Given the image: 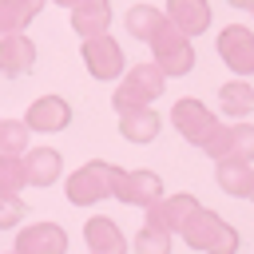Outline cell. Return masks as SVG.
<instances>
[{
    "mask_svg": "<svg viewBox=\"0 0 254 254\" xmlns=\"http://www.w3.org/2000/svg\"><path fill=\"white\" fill-rule=\"evenodd\" d=\"M20 167H24V187H52L64 171V159L56 147H28L20 155Z\"/></svg>",
    "mask_w": 254,
    "mask_h": 254,
    "instance_id": "obj_14",
    "label": "cell"
},
{
    "mask_svg": "<svg viewBox=\"0 0 254 254\" xmlns=\"http://www.w3.org/2000/svg\"><path fill=\"white\" fill-rule=\"evenodd\" d=\"M250 175H254V167L242 163V159H214V183H218V190L230 194V198H246Z\"/></svg>",
    "mask_w": 254,
    "mask_h": 254,
    "instance_id": "obj_19",
    "label": "cell"
},
{
    "mask_svg": "<svg viewBox=\"0 0 254 254\" xmlns=\"http://www.w3.org/2000/svg\"><path fill=\"white\" fill-rule=\"evenodd\" d=\"M8 32H24V20L12 0H0V36H8Z\"/></svg>",
    "mask_w": 254,
    "mask_h": 254,
    "instance_id": "obj_26",
    "label": "cell"
},
{
    "mask_svg": "<svg viewBox=\"0 0 254 254\" xmlns=\"http://www.w3.org/2000/svg\"><path fill=\"white\" fill-rule=\"evenodd\" d=\"M24 123H28V131H44V135L64 131V127L71 123V103H67L64 95H40V99L28 103Z\"/></svg>",
    "mask_w": 254,
    "mask_h": 254,
    "instance_id": "obj_11",
    "label": "cell"
},
{
    "mask_svg": "<svg viewBox=\"0 0 254 254\" xmlns=\"http://www.w3.org/2000/svg\"><path fill=\"white\" fill-rule=\"evenodd\" d=\"M250 12H254V4H250Z\"/></svg>",
    "mask_w": 254,
    "mask_h": 254,
    "instance_id": "obj_31",
    "label": "cell"
},
{
    "mask_svg": "<svg viewBox=\"0 0 254 254\" xmlns=\"http://www.w3.org/2000/svg\"><path fill=\"white\" fill-rule=\"evenodd\" d=\"M24 198L20 194H8V198H0V230H12L16 222H24Z\"/></svg>",
    "mask_w": 254,
    "mask_h": 254,
    "instance_id": "obj_25",
    "label": "cell"
},
{
    "mask_svg": "<svg viewBox=\"0 0 254 254\" xmlns=\"http://www.w3.org/2000/svg\"><path fill=\"white\" fill-rule=\"evenodd\" d=\"M28 139H32V131L24 119H0V151L4 155H24Z\"/></svg>",
    "mask_w": 254,
    "mask_h": 254,
    "instance_id": "obj_23",
    "label": "cell"
},
{
    "mask_svg": "<svg viewBox=\"0 0 254 254\" xmlns=\"http://www.w3.org/2000/svg\"><path fill=\"white\" fill-rule=\"evenodd\" d=\"M163 20H167V16H163V12L155 8V4H131V8H127V16H123L127 32H131L135 40H143V44L151 40V32H155V28L163 24Z\"/></svg>",
    "mask_w": 254,
    "mask_h": 254,
    "instance_id": "obj_22",
    "label": "cell"
},
{
    "mask_svg": "<svg viewBox=\"0 0 254 254\" xmlns=\"http://www.w3.org/2000/svg\"><path fill=\"white\" fill-rule=\"evenodd\" d=\"M79 56H83V67L95 75V79H119L127 71V60H123V48L115 36L99 32V36H87L79 44Z\"/></svg>",
    "mask_w": 254,
    "mask_h": 254,
    "instance_id": "obj_6",
    "label": "cell"
},
{
    "mask_svg": "<svg viewBox=\"0 0 254 254\" xmlns=\"http://www.w3.org/2000/svg\"><path fill=\"white\" fill-rule=\"evenodd\" d=\"M115 175H119V167H111V163H103V159H91V163H83V167H75V171L67 175L64 194H67V202H75V206H95V202L111 198Z\"/></svg>",
    "mask_w": 254,
    "mask_h": 254,
    "instance_id": "obj_4",
    "label": "cell"
},
{
    "mask_svg": "<svg viewBox=\"0 0 254 254\" xmlns=\"http://www.w3.org/2000/svg\"><path fill=\"white\" fill-rule=\"evenodd\" d=\"M159 131H163V119H159V111L155 107H135V111H119V135L127 139V143H155L159 139Z\"/></svg>",
    "mask_w": 254,
    "mask_h": 254,
    "instance_id": "obj_17",
    "label": "cell"
},
{
    "mask_svg": "<svg viewBox=\"0 0 254 254\" xmlns=\"http://www.w3.org/2000/svg\"><path fill=\"white\" fill-rule=\"evenodd\" d=\"M210 159H242L250 163L254 159V127L250 123H230V127H218L214 139L202 147Z\"/></svg>",
    "mask_w": 254,
    "mask_h": 254,
    "instance_id": "obj_10",
    "label": "cell"
},
{
    "mask_svg": "<svg viewBox=\"0 0 254 254\" xmlns=\"http://www.w3.org/2000/svg\"><path fill=\"white\" fill-rule=\"evenodd\" d=\"M67 20H71V32H79V40L99 36L111 28V0H71Z\"/></svg>",
    "mask_w": 254,
    "mask_h": 254,
    "instance_id": "obj_15",
    "label": "cell"
},
{
    "mask_svg": "<svg viewBox=\"0 0 254 254\" xmlns=\"http://www.w3.org/2000/svg\"><path fill=\"white\" fill-rule=\"evenodd\" d=\"M20 190H24V167H20V155H4V151H0V198L20 194Z\"/></svg>",
    "mask_w": 254,
    "mask_h": 254,
    "instance_id": "obj_24",
    "label": "cell"
},
{
    "mask_svg": "<svg viewBox=\"0 0 254 254\" xmlns=\"http://www.w3.org/2000/svg\"><path fill=\"white\" fill-rule=\"evenodd\" d=\"M32 64H36V44H32V36H24V32L0 36V75H4V79L28 75Z\"/></svg>",
    "mask_w": 254,
    "mask_h": 254,
    "instance_id": "obj_12",
    "label": "cell"
},
{
    "mask_svg": "<svg viewBox=\"0 0 254 254\" xmlns=\"http://www.w3.org/2000/svg\"><path fill=\"white\" fill-rule=\"evenodd\" d=\"M83 246H87V254H127V234L119 230L115 218L91 214L83 222Z\"/></svg>",
    "mask_w": 254,
    "mask_h": 254,
    "instance_id": "obj_13",
    "label": "cell"
},
{
    "mask_svg": "<svg viewBox=\"0 0 254 254\" xmlns=\"http://www.w3.org/2000/svg\"><path fill=\"white\" fill-rule=\"evenodd\" d=\"M171 246H175V234L163 222H151V218H143V226H139V234L131 242L135 254H171Z\"/></svg>",
    "mask_w": 254,
    "mask_h": 254,
    "instance_id": "obj_21",
    "label": "cell"
},
{
    "mask_svg": "<svg viewBox=\"0 0 254 254\" xmlns=\"http://www.w3.org/2000/svg\"><path fill=\"white\" fill-rule=\"evenodd\" d=\"M179 238L190 246V250H198V254H238V230L222 218V214H214L210 206H194L190 210V218L183 222V230H179Z\"/></svg>",
    "mask_w": 254,
    "mask_h": 254,
    "instance_id": "obj_1",
    "label": "cell"
},
{
    "mask_svg": "<svg viewBox=\"0 0 254 254\" xmlns=\"http://www.w3.org/2000/svg\"><path fill=\"white\" fill-rule=\"evenodd\" d=\"M226 4H230V8H246V12H250V4H254V0H226Z\"/></svg>",
    "mask_w": 254,
    "mask_h": 254,
    "instance_id": "obj_28",
    "label": "cell"
},
{
    "mask_svg": "<svg viewBox=\"0 0 254 254\" xmlns=\"http://www.w3.org/2000/svg\"><path fill=\"white\" fill-rule=\"evenodd\" d=\"M183 36H198L210 28V4L206 0H167V12H163Z\"/></svg>",
    "mask_w": 254,
    "mask_h": 254,
    "instance_id": "obj_16",
    "label": "cell"
},
{
    "mask_svg": "<svg viewBox=\"0 0 254 254\" xmlns=\"http://www.w3.org/2000/svg\"><path fill=\"white\" fill-rule=\"evenodd\" d=\"M194 206H198V198H194V194H163V198H159V202H151L143 214H147L151 222H163L171 234H179Z\"/></svg>",
    "mask_w": 254,
    "mask_h": 254,
    "instance_id": "obj_18",
    "label": "cell"
},
{
    "mask_svg": "<svg viewBox=\"0 0 254 254\" xmlns=\"http://www.w3.org/2000/svg\"><path fill=\"white\" fill-rule=\"evenodd\" d=\"M48 4H60V8H71V0H48Z\"/></svg>",
    "mask_w": 254,
    "mask_h": 254,
    "instance_id": "obj_30",
    "label": "cell"
},
{
    "mask_svg": "<svg viewBox=\"0 0 254 254\" xmlns=\"http://www.w3.org/2000/svg\"><path fill=\"white\" fill-rule=\"evenodd\" d=\"M246 198L254 202V175H250V187H246Z\"/></svg>",
    "mask_w": 254,
    "mask_h": 254,
    "instance_id": "obj_29",
    "label": "cell"
},
{
    "mask_svg": "<svg viewBox=\"0 0 254 254\" xmlns=\"http://www.w3.org/2000/svg\"><path fill=\"white\" fill-rule=\"evenodd\" d=\"M163 83L167 75L155 67V64H131L119 79H115V91H111V107L115 111H135V107H151L159 95H163Z\"/></svg>",
    "mask_w": 254,
    "mask_h": 254,
    "instance_id": "obj_2",
    "label": "cell"
},
{
    "mask_svg": "<svg viewBox=\"0 0 254 254\" xmlns=\"http://www.w3.org/2000/svg\"><path fill=\"white\" fill-rule=\"evenodd\" d=\"M218 107H222V115H230V119H246V115L254 111V87H250L246 79L222 83V87H218Z\"/></svg>",
    "mask_w": 254,
    "mask_h": 254,
    "instance_id": "obj_20",
    "label": "cell"
},
{
    "mask_svg": "<svg viewBox=\"0 0 254 254\" xmlns=\"http://www.w3.org/2000/svg\"><path fill=\"white\" fill-rule=\"evenodd\" d=\"M111 198H119L123 206H151V202H159L163 198V179L155 175V171H119L115 175V190H111Z\"/></svg>",
    "mask_w": 254,
    "mask_h": 254,
    "instance_id": "obj_8",
    "label": "cell"
},
{
    "mask_svg": "<svg viewBox=\"0 0 254 254\" xmlns=\"http://www.w3.org/2000/svg\"><path fill=\"white\" fill-rule=\"evenodd\" d=\"M171 127H175L190 147H206L222 123H218V115H214L206 103H198V99H179V103L171 107Z\"/></svg>",
    "mask_w": 254,
    "mask_h": 254,
    "instance_id": "obj_5",
    "label": "cell"
},
{
    "mask_svg": "<svg viewBox=\"0 0 254 254\" xmlns=\"http://www.w3.org/2000/svg\"><path fill=\"white\" fill-rule=\"evenodd\" d=\"M8 254H16V250H8Z\"/></svg>",
    "mask_w": 254,
    "mask_h": 254,
    "instance_id": "obj_32",
    "label": "cell"
},
{
    "mask_svg": "<svg viewBox=\"0 0 254 254\" xmlns=\"http://www.w3.org/2000/svg\"><path fill=\"white\" fill-rule=\"evenodd\" d=\"M151 64L171 79V75H190L194 67V48H190V36H183L171 20H163L155 32H151Z\"/></svg>",
    "mask_w": 254,
    "mask_h": 254,
    "instance_id": "obj_3",
    "label": "cell"
},
{
    "mask_svg": "<svg viewBox=\"0 0 254 254\" xmlns=\"http://www.w3.org/2000/svg\"><path fill=\"white\" fill-rule=\"evenodd\" d=\"M214 52L234 75H254V32L246 24H226L214 40Z\"/></svg>",
    "mask_w": 254,
    "mask_h": 254,
    "instance_id": "obj_7",
    "label": "cell"
},
{
    "mask_svg": "<svg viewBox=\"0 0 254 254\" xmlns=\"http://www.w3.org/2000/svg\"><path fill=\"white\" fill-rule=\"evenodd\" d=\"M12 4H16L20 20H24V28H28V24H32V20H36V16L44 12V4H48V0H12Z\"/></svg>",
    "mask_w": 254,
    "mask_h": 254,
    "instance_id": "obj_27",
    "label": "cell"
},
{
    "mask_svg": "<svg viewBox=\"0 0 254 254\" xmlns=\"http://www.w3.org/2000/svg\"><path fill=\"white\" fill-rule=\"evenodd\" d=\"M16 254H67V230L60 222H28L16 234Z\"/></svg>",
    "mask_w": 254,
    "mask_h": 254,
    "instance_id": "obj_9",
    "label": "cell"
}]
</instances>
